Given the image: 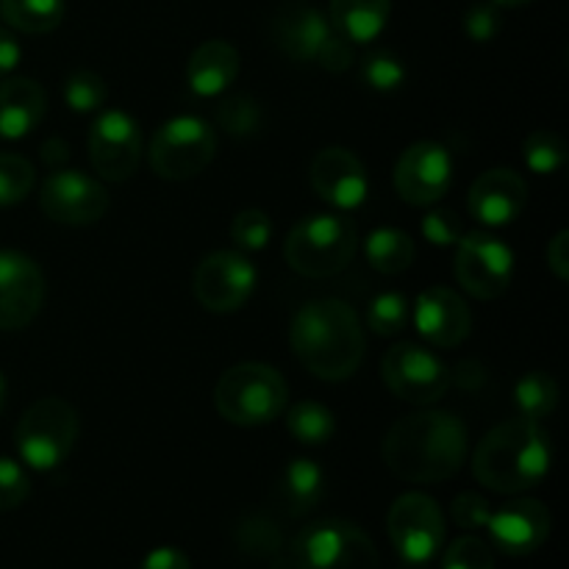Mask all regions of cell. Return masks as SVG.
Returning <instances> with one entry per match:
<instances>
[{"label":"cell","mask_w":569,"mask_h":569,"mask_svg":"<svg viewBox=\"0 0 569 569\" xmlns=\"http://www.w3.org/2000/svg\"><path fill=\"white\" fill-rule=\"evenodd\" d=\"M522 159L537 176H553L567 161L565 139L553 131H545V128L528 133V139L522 142Z\"/></svg>","instance_id":"32"},{"label":"cell","mask_w":569,"mask_h":569,"mask_svg":"<svg viewBox=\"0 0 569 569\" xmlns=\"http://www.w3.org/2000/svg\"><path fill=\"white\" fill-rule=\"evenodd\" d=\"M361 81L376 92H395V89L403 87L406 67L389 50H372L361 59Z\"/></svg>","instance_id":"35"},{"label":"cell","mask_w":569,"mask_h":569,"mask_svg":"<svg viewBox=\"0 0 569 569\" xmlns=\"http://www.w3.org/2000/svg\"><path fill=\"white\" fill-rule=\"evenodd\" d=\"M365 256L372 270H378L381 276H400L415 264L417 248L409 233L383 226L365 239Z\"/></svg>","instance_id":"26"},{"label":"cell","mask_w":569,"mask_h":569,"mask_svg":"<svg viewBox=\"0 0 569 569\" xmlns=\"http://www.w3.org/2000/svg\"><path fill=\"white\" fill-rule=\"evenodd\" d=\"M237 545L248 556L276 559L278 553H283V533L267 515H250L237 526Z\"/></svg>","instance_id":"31"},{"label":"cell","mask_w":569,"mask_h":569,"mask_svg":"<svg viewBox=\"0 0 569 569\" xmlns=\"http://www.w3.org/2000/svg\"><path fill=\"white\" fill-rule=\"evenodd\" d=\"M356 61V50L350 39H345L342 33H337L331 28V33L322 42L320 53H317V64L326 67L328 72H345Z\"/></svg>","instance_id":"43"},{"label":"cell","mask_w":569,"mask_h":569,"mask_svg":"<svg viewBox=\"0 0 569 569\" xmlns=\"http://www.w3.org/2000/svg\"><path fill=\"white\" fill-rule=\"evenodd\" d=\"M489 3H495L498 9H517V6H526L531 0H489Z\"/></svg>","instance_id":"49"},{"label":"cell","mask_w":569,"mask_h":569,"mask_svg":"<svg viewBox=\"0 0 569 569\" xmlns=\"http://www.w3.org/2000/svg\"><path fill=\"white\" fill-rule=\"evenodd\" d=\"M217 126L237 139H248L261 131L264 126V111L261 103L250 94H231V98L217 103Z\"/></svg>","instance_id":"30"},{"label":"cell","mask_w":569,"mask_h":569,"mask_svg":"<svg viewBox=\"0 0 569 569\" xmlns=\"http://www.w3.org/2000/svg\"><path fill=\"white\" fill-rule=\"evenodd\" d=\"M139 569H192V561L178 548H156L144 556Z\"/></svg>","instance_id":"45"},{"label":"cell","mask_w":569,"mask_h":569,"mask_svg":"<svg viewBox=\"0 0 569 569\" xmlns=\"http://www.w3.org/2000/svg\"><path fill=\"white\" fill-rule=\"evenodd\" d=\"M287 381L270 365L244 361L220 376L214 389V406L222 420L242 428L267 426L287 409Z\"/></svg>","instance_id":"4"},{"label":"cell","mask_w":569,"mask_h":569,"mask_svg":"<svg viewBox=\"0 0 569 569\" xmlns=\"http://www.w3.org/2000/svg\"><path fill=\"white\" fill-rule=\"evenodd\" d=\"M42 159H44V164L56 167V164H61V161L70 159V148H67L64 139L53 137L42 144Z\"/></svg>","instance_id":"48"},{"label":"cell","mask_w":569,"mask_h":569,"mask_svg":"<svg viewBox=\"0 0 569 569\" xmlns=\"http://www.w3.org/2000/svg\"><path fill=\"white\" fill-rule=\"evenodd\" d=\"M231 239L239 250H264L272 239V220L261 209H244L233 217Z\"/></svg>","instance_id":"36"},{"label":"cell","mask_w":569,"mask_h":569,"mask_svg":"<svg viewBox=\"0 0 569 569\" xmlns=\"http://www.w3.org/2000/svg\"><path fill=\"white\" fill-rule=\"evenodd\" d=\"M106 81L98 76V72H89V70H78L67 78L64 83V100L72 111H87L100 109L106 103Z\"/></svg>","instance_id":"37"},{"label":"cell","mask_w":569,"mask_h":569,"mask_svg":"<svg viewBox=\"0 0 569 569\" xmlns=\"http://www.w3.org/2000/svg\"><path fill=\"white\" fill-rule=\"evenodd\" d=\"M515 403L520 409V417H526V420L539 422L553 415L556 403H559V387H556L553 376L542 370L522 376L515 387Z\"/></svg>","instance_id":"28"},{"label":"cell","mask_w":569,"mask_h":569,"mask_svg":"<svg viewBox=\"0 0 569 569\" xmlns=\"http://www.w3.org/2000/svg\"><path fill=\"white\" fill-rule=\"evenodd\" d=\"M217 153V133L206 120L181 114L167 120L150 139V167L167 181H187L203 172Z\"/></svg>","instance_id":"8"},{"label":"cell","mask_w":569,"mask_h":569,"mask_svg":"<svg viewBox=\"0 0 569 569\" xmlns=\"http://www.w3.org/2000/svg\"><path fill=\"white\" fill-rule=\"evenodd\" d=\"M483 381H487V370H483L481 365H476V361H461V365L456 367V383H459V387L478 389Z\"/></svg>","instance_id":"47"},{"label":"cell","mask_w":569,"mask_h":569,"mask_svg":"<svg viewBox=\"0 0 569 569\" xmlns=\"http://www.w3.org/2000/svg\"><path fill=\"white\" fill-rule=\"evenodd\" d=\"M381 376L395 398L415 406L437 403L450 389V370L445 361L415 342L392 345V350L383 353Z\"/></svg>","instance_id":"10"},{"label":"cell","mask_w":569,"mask_h":569,"mask_svg":"<svg viewBox=\"0 0 569 569\" xmlns=\"http://www.w3.org/2000/svg\"><path fill=\"white\" fill-rule=\"evenodd\" d=\"M31 495V478L14 459L0 456V511H14Z\"/></svg>","instance_id":"39"},{"label":"cell","mask_w":569,"mask_h":569,"mask_svg":"<svg viewBox=\"0 0 569 569\" xmlns=\"http://www.w3.org/2000/svg\"><path fill=\"white\" fill-rule=\"evenodd\" d=\"M465 31L470 33L472 42H489L500 31V11L495 3H472L465 11Z\"/></svg>","instance_id":"42"},{"label":"cell","mask_w":569,"mask_h":569,"mask_svg":"<svg viewBox=\"0 0 569 569\" xmlns=\"http://www.w3.org/2000/svg\"><path fill=\"white\" fill-rule=\"evenodd\" d=\"M292 565L298 569H381V556L359 526L328 517L298 533Z\"/></svg>","instance_id":"6"},{"label":"cell","mask_w":569,"mask_h":569,"mask_svg":"<svg viewBox=\"0 0 569 569\" xmlns=\"http://www.w3.org/2000/svg\"><path fill=\"white\" fill-rule=\"evenodd\" d=\"M392 0H331V28L350 42H372L387 28Z\"/></svg>","instance_id":"25"},{"label":"cell","mask_w":569,"mask_h":569,"mask_svg":"<svg viewBox=\"0 0 569 569\" xmlns=\"http://www.w3.org/2000/svg\"><path fill=\"white\" fill-rule=\"evenodd\" d=\"M456 278L478 300H498L515 278V253L492 233H467L456 250Z\"/></svg>","instance_id":"12"},{"label":"cell","mask_w":569,"mask_h":569,"mask_svg":"<svg viewBox=\"0 0 569 569\" xmlns=\"http://www.w3.org/2000/svg\"><path fill=\"white\" fill-rule=\"evenodd\" d=\"M311 187L337 209H359L367 198V170L359 156L345 148H322L311 161Z\"/></svg>","instance_id":"18"},{"label":"cell","mask_w":569,"mask_h":569,"mask_svg":"<svg viewBox=\"0 0 569 569\" xmlns=\"http://www.w3.org/2000/svg\"><path fill=\"white\" fill-rule=\"evenodd\" d=\"M528 203V183L511 167H495L472 181L467 206L483 226H509L522 214Z\"/></svg>","instance_id":"19"},{"label":"cell","mask_w":569,"mask_h":569,"mask_svg":"<svg viewBox=\"0 0 569 569\" xmlns=\"http://www.w3.org/2000/svg\"><path fill=\"white\" fill-rule=\"evenodd\" d=\"M39 206L61 226H92L109 211V194L87 172L59 170L39 189Z\"/></svg>","instance_id":"14"},{"label":"cell","mask_w":569,"mask_h":569,"mask_svg":"<svg viewBox=\"0 0 569 569\" xmlns=\"http://www.w3.org/2000/svg\"><path fill=\"white\" fill-rule=\"evenodd\" d=\"M0 17L22 33H50L64 20V0H0Z\"/></svg>","instance_id":"27"},{"label":"cell","mask_w":569,"mask_h":569,"mask_svg":"<svg viewBox=\"0 0 569 569\" xmlns=\"http://www.w3.org/2000/svg\"><path fill=\"white\" fill-rule=\"evenodd\" d=\"M467 426L450 411L406 415L387 431L383 461L400 481H448L467 461Z\"/></svg>","instance_id":"1"},{"label":"cell","mask_w":569,"mask_h":569,"mask_svg":"<svg viewBox=\"0 0 569 569\" xmlns=\"http://www.w3.org/2000/svg\"><path fill=\"white\" fill-rule=\"evenodd\" d=\"M278 498L287 515H309L326 498V472L311 459H292L278 481Z\"/></svg>","instance_id":"24"},{"label":"cell","mask_w":569,"mask_h":569,"mask_svg":"<svg viewBox=\"0 0 569 569\" xmlns=\"http://www.w3.org/2000/svg\"><path fill=\"white\" fill-rule=\"evenodd\" d=\"M287 428L298 442L303 445H326L331 442L337 433V420H333L331 409L317 400H303L295 403L287 415Z\"/></svg>","instance_id":"29"},{"label":"cell","mask_w":569,"mask_h":569,"mask_svg":"<svg viewBox=\"0 0 569 569\" xmlns=\"http://www.w3.org/2000/svg\"><path fill=\"white\" fill-rule=\"evenodd\" d=\"M489 537L495 548L506 556H531L548 542L550 537V511L533 498H517L503 509L492 511L487 522Z\"/></svg>","instance_id":"17"},{"label":"cell","mask_w":569,"mask_h":569,"mask_svg":"<svg viewBox=\"0 0 569 569\" xmlns=\"http://www.w3.org/2000/svg\"><path fill=\"white\" fill-rule=\"evenodd\" d=\"M48 98L33 78L0 81V139H22L42 122Z\"/></svg>","instance_id":"22"},{"label":"cell","mask_w":569,"mask_h":569,"mask_svg":"<svg viewBox=\"0 0 569 569\" xmlns=\"http://www.w3.org/2000/svg\"><path fill=\"white\" fill-rule=\"evenodd\" d=\"M387 531L406 565H428L445 545V515L428 495L406 492L389 506Z\"/></svg>","instance_id":"9"},{"label":"cell","mask_w":569,"mask_h":569,"mask_svg":"<svg viewBox=\"0 0 569 569\" xmlns=\"http://www.w3.org/2000/svg\"><path fill=\"white\" fill-rule=\"evenodd\" d=\"M453 183V159L439 142H415L400 153L395 189L411 206H433Z\"/></svg>","instance_id":"15"},{"label":"cell","mask_w":569,"mask_h":569,"mask_svg":"<svg viewBox=\"0 0 569 569\" xmlns=\"http://www.w3.org/2000/svg\"><path fill=\"white\" fill-rule=\"evenodd\" d=\"M367 322L378 337H398L409 326V300L400 292H381L367 309Z\"/></svg>","instance_id":"34"},{"label":"cell","mask_w":569,"mask_h":569,"mask_svg":"<svg viewBox=\"0 0 569 569\" xmlns=\"http://www.w3.org/2000/svg\"><path fill=\"white\" fill-rule=\"evenodd\" d=\"M239 76V50L226 39L200 44L187 64V83L198 98H217Z\"/></svg>","instance_id":"23"},{"label":"cell","mask_w":569,"mask_h":569,"mask_svg":"<svg viewBox=\"0 0 569 569\" xmlns=\"http://www.w3.org/2000/svg\"><path fill=\"white\" fill-rule=\"evenodd\" d=\"M550 437L537 420L503 422L492 428L472 453V476L498 495H520L539 487L550 472Z\"/></svg>","instance_id":"3"},{"label":"cell","mask_w":569,"mask_h":569,"mask_svg":"<svg viewBox=\"0 0 569 569\" xmlns=\"http://www.w3.org/2000/svg\"><path fill=\"white\" fill-rule=\"evenodd\" d=\"M422 237L431 244H456L461 239V220L450 209H433L422 217Z\"/></svg>","instance_id":"41"},{"label":"cell","mask_w":569,"mask_h":569,"mask_svg":"<svg viewBox=\"0 0 569 569\" xmlns=\"http://www.w3.org/2000/svg\"><path fill=\"white\" fill-rule=\"evenodd\" d=\"M415 326L437 348H456L472 331V311L459 292L448 287H431L420 292L415 303Z\"/></svg>","instance_id":"20"},{"label":"cell","mask_w":569,"mask_h":569,"mask_svg":"<svg viewBox=\"0 0 569 569\" xmlns=\"http://www.w3.org/2000/svg\"><path fill=\"white\" fill-rule=\"evenodd\" d=\"M442 569H495V553L483 539L459 537L445 550Z\"/></svg>","instance_id":"38"},{"label":"cell","mask_w":569,"mask_h":569,"mask_svg":"<svg viewBox=\"0 0 569 569\" xmlns=\"http://www.w3.org/2000/svg\"><path fill=\"white\" fill-rule=\"evenodd\" d=\"M37 172L20 153H0V206H14L31 194Z\"/></svg>","instance_id":"33"},{"label":"cell","mask_w":569,"mask_h":569,"mask_svg":"<svg viewBox=\"0 0 569 569\" xmlns=\"http://www.w3.org/2000/svg\"><path fill=\"white\" fill-rule=\"evenodd\" d=\"M3 403H6V378L3 372H0V409H3Z\"/></svg>","instance_id":"50"},{"label":"cell","mask_w":569,"mask_h":569,"mask_svg":"<svg viewBox=\"0 0 569 569\" xmlns=\"http://www.w3.org/2000/svg\"><path fill=\"white\" fill-rule=\"evenodd\" d=\"M44 300L42 267L20 250H0V331H20Z\"/></svg>","instance_id":"16"},{"label":"cell","mask_w":569,"mask_h":569,"mask_svg":"<svg viewBox=\"0 0 569 569\" xmlns=\"http://www.w3.org/2000/svg\"><path fill=\"white\" fill-rule=\"evenodd\" d=\"M548 267L559 281H569V231H559L550 239Z\"/></svg>","instance_id":"44"},{"label":"cell","mask_w":569,"mask_h":569,"mask_svg":"<svg viewBox=\"0 0 569 569\" xmlns=\"http://www.w3.org/2000/svg\"><path fill=\"white\" fill-rule=\"evenodd\" d=\"M450 517L459 528L465 531H478V528H487L489 517H492V509H489L487 500L476 492H461L459 498L450 506Z\"/></svg>","instance_id":"40"},{"label":"cell","mask_w":569,"mask_h":569,"mask_svg":"<svg viewBox=\"0 0 569 569\" xmlns=\"http://www.w3.org/2000/svg\"><path fill=\"white\" fill-rule=\"evenodd\" d=\"M359 233L348 217L309 214L289 231L283 256L298 276L331 278L353 261Z\"/></svg>","instance_id":"5"},{"label":"cell","mask_w":569,"mask_h":569,"mask_svg":"<svg viewBox=\"0 0 569 569\" xmlns=\"http://www.w3.org/2000/svg\"><path fill=\"white\" fill-rule=\"evenodd\" d=\"M78 428H81V422H78L76 409L67 400H37L17 422V453L33 470H56L76 448Z\"/></svg>","instance_id":"7"},{"label":"cell","mask_w":569,"mask_h":569,"mask_svg":"<svg viewBox=\"0 0 569 569\" xmlns=\"http://www.w3.org/2000/svg\"><path fill=\"white\" fill-rule=\"evenodd\" d=\"M89 159L103 181H128L142 161V131L137 120L117 109L98 114L89 131Z\"/></svg>","instance_id":"13"},{"label":"cell","mask_w":569,"mask_h":569,"mask_svg":"<svg viewBox=\"0 0 569 569\" xmlns=\"http://www.w3.org/2000/svg\"><path fill=\"white\" fill-rule=\"evenodd\" d=\"M270 33L281 53H287L292 61H300V64H309V61H317L322 42L331 33V26L306 0H287L272 17Z\"/></svg>","instance_id":"21"},{"label":"cell","mask_w":569,"mask_h":569,"mask_svg":"<svg viewBox=\"0 0 569 569\" xmlns=\"http://www.w3.org/2000/svg\"><path fill=\"white\" fill-rule=\"evenodd\" d=\"M295 356L322 381H348L365 359V328L353 306L337 298L311 300L289 328Z\"/></svg>","instance_id":"2"},{"label":"cell","mask_w":569,"mask_h":569,"mask_svg":"<svg viewBox=\"0 0 569 569\" xmlns=\"http://www.w3.org/2000/svg\"><path fill=\"white\" fill-rule=\"evenodd\" d=\"M20 42L14 39V33L9 31V28L0 26V76H6V72L14 70L17 64H20Z\"/></svg>","instance_id":"46"},{"label":"cell","mask_w":569,"mask_h":569,"mask_svg":"<svg viewBox=\"0 0 569 569\" xmlns=\"http://www.w3.org/2000/svg\"><path fill=\"white\" fill-rule=\"evenodd\" d=\"M256 267L239 250H214L206 256L192 276V292L206 311L231 315L242 309L256 289Z\"/></svg>","instance_id":"11"}]
</instances>
